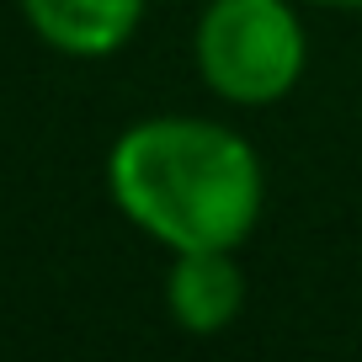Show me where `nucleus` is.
Masks as SVG:
<instances>
[{
  "label": "nucleus",
  "instance_id": "f257e3e1",
  "mask_svg": "<svg viewBox=\"0 0 362 362\" xmlns=\"http://www.w3.org/2000/svg\"><path fill=\"white\" fill-rule=\"evenodd\" d=\"M112 208L165 250H240L261 224L267 170L214 117H139L107 149Z\"/></svg>",
  "mask_w": 362,
  "mask_h": 362
},
{
  "label": "nucleus",
  "instance_id": "f03ea898",
  "mask_svg": "<svg viewBox=\"0 0 362 362\" xmlns=\"http://www.w3.org/2000/svg\"><path fill=\"white\" fill-rule=\"evenodd\" d=\"M192 64L218 102L277 107L309 64L298 0H208L192 27Z\"/></svg>",
  "mask_w": 362,
  "mask_h": 362
},
{
  "label": "nucleus",
  "instance_id": "7ed1b4c3",
  "mask_svg": "<svg viewBox=\"0 0 362 362\" xmlns=\"http://www.w3.org/2000/svg\"><path fill=\"white\" fill-rule=\"evenodd\" d=\"M245 267L240 250H170L165 309L187 336H224L245 315Z\"/></svg>",
  "mask_w": 362,
  "mask_h": 362
},
{
  "label": "nucleus",
  "instance_id": "20e7f679",
  "mask_svg": "<svg viewBox=\"0 0 362 362\" xmlns=\"http://www.w3.org/2000/svg\"><path fill=\"white\" fill-rule=\"evenodd\" d=\"M37 43L64 59H112L144 27V0H16Z\"/></svg>",
  "mask_w": 362,
  "mask_h": 362
},
{
  "label": "nucleus",
  "instance_id": "39448f33",
  "mask_svg": "<svg viewBox=\"0 0 362 362\" xmlns=\"http://www.w3.org/2000/svg\"><path fill=\"white\" fill-rule=\"evenodd\" d=\"M298 6H315V11H362V0H298Z\"/></svg>",
  "mask_w": 362,
  "mask_h": 362
}]
</instances>
